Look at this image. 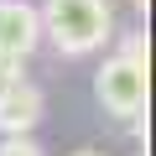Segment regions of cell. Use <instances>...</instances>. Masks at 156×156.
<instances>
[{
  "instance_id": "cell-6",
  "label": "cell",
  "mask_w": 156,
  "mask_h": 156,
  "mask_svg": "<svg viewBox=\"0 0 156 156\" xmlns=\"http://www.w3.org/2000/svg\"><path fill=\"white\" fill-rule=\"evenodd\" d=\"M16 73H21L16 62H0V89H5V83H11V78H16Z\"/></svg>"
},
{
  "instance_id": "cell-7",
  "label": "cell",
  "mask_w": 156,
  "mask_h": 156,
  "mask_svg": "<svg viewBox=\"0 0 156 156\" xmlns=\"http://www.w3.org/2000/svg\"><path fill=\"white\" fill-rule=\"evenodd\" d=\"M130 5H135V11H140V16H146V5H151V0H130Z\"/></svg>"
},
{
  "instance_id": "cell-5",
  "label": "cell",
  "mask_w": 156,
  "mask_h": 156,
  "mask_svg": "<svg viewBox=\"0 0 156 156\" xmlns=\"http://www.w3.org/2000/svg\"><path fill=\"white\" fill-rule=\"evenodd\" d=\"M0 156H47L31 135H5V140H0Z\"/></svg>"
},
{
  "instance_id": "cell-2",
  "label": "cell",
  "mask_w": 156,
  "mask_h": 156,
  "mask_svg": "<svg viewBox=\"0 0 156 156\" xmlns=\"http://www.w3.org/2000/svg\"><path fill=\"white\" fill-rule=\"evenodd\" d=\"M94 94L115 120H135L146 115V37L135 31L115 57H104V68L94 73Z\"/></svg>"
},
{
  "instance_id": "cell-8",
  "label": "cell",
  "mask_w": 156,
  "mask_h": 156,
  "mask_svg": "<svg viewBox=\"0 0 156 156\" xmlns=\"http://www.w3.org/2000/svg\"><path fill=\"white\" fill-rule=\"evenodd\" d=\"M73 156H104V151H73Z\"/></svg>"
},
{
  "instance_id": "cell-9",
  "label": "cell",
  "mask_w": 156,
  "mask_h": 156,
  "mask_svg": "<svg viewBox=\"0 0 156 156\" xmlns=\"http://www.w3.org/2000/svg\"><path fill=\"white\" fill-rule=\"evenodd\" d=\"M135 156H146V151H135Z\"/></svg>"
},
{
  "instance_id": "cell-3",
  "label": "cell",
  "mask_w": 156,
  "mask_h": 156,
  "mask_svg": "<svg viewBox=\"0 0 156 156\" xmlns=\"http://www.w3.org/2000/svg\"><path fill=\"white\" fill-rule=\"evenodd\" d=\"M42 42V21H37V5L26 0H0V62H26Z\"/></svg>"
},
{
  "instance_id": "cell-1",
  "label": "cell",
  "mask_w": 156,
  "mask_h": 156,
  "mask_svg": "<svg viewBox=\"0 0 156 156\" xmlns=\"http://www.w3.org/2000/svg\"><path fill=\"white\" fill-rule=\"evenodd\" d=\"M47 42L62 52V57H89L99 52L109 37H115V11L109 0H47L37 11Z\"/></svg>"
},
{
  "instance_id": "cell-4",
  "label": "cell",
  "mask_w": 156,
  "mask_h": 156,
  "mask_svg": "<svg viewBox=\"0 0 156 156\" xmlns=\"http://www.w3.org/2000/svg\"><path fill=\"white\" fill-rule=\"evenodd\" d=\"M47 115V99L42 89L31 83L26 73H16L5 89H0V135H31Z\"/></svg>"
}]
</instances>
